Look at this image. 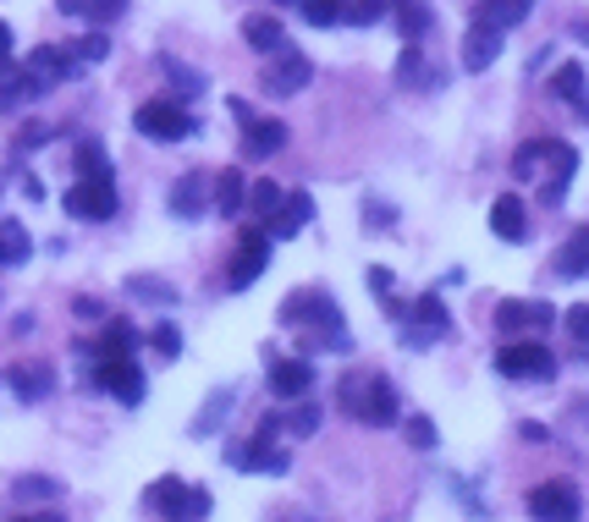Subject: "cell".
Listing matches in <instances>:
<instances>
[{"mask_svg": "<svg viewBox=\"0 0 589 522\" xmlns=\"http://www.w3.org/2000/svg\"><path fill=\"white\" fill-rule=\"evenodd\" d=\"M336 396H342V407H348L359 423H369V429L397 423V385H391L386 374H375V369L348 374L342 385H336Z\"/></svg>", "mask_w": 589, "mask_h": 522, "instance_id": "1", "label": "cell"}, {"mask_svg": "<svg viewBox=\"0 0 589 522\" xmlns=\"http://www.w3.org/2000/svg\"><path fill=\"white\" fill-rule=\"evenodd\" d=\"M281 324H303V330H314L319 346H348V324H342V314H336L330 292H319V287L292 292V297L281 303Z\"/></svg>", "mask_w": 589, "mask_h": 522, "instance_id": "2", "label": "cell"}, {"mask_svg": "<svg viewBox=\"0 0 589 522\" xmlns=\"http://www.w3.org/2000/svg\"><path fill=\"white\" fill-rule=\"evenodd\" d=\"M276 434H281V418L265 412L260 434H254V441H237V446L226 451V462H231L237 473H287L292 457H287V446H276Z\"/></svg>", "mask_w": 589, "mask_h": 522, "instance_id": "3", "label": "cell"}, {"mask_svg": "<svg viewBox=\"0 0 589 522\" xmlns=\"http://www.w3.org/2000/svg\"><path fill=\"white\" fill-rule=\"evenodd\" d=\"M496 374L501 380H529V385H546V380H556V353L546 341H507L496 353Z\"/></svg>", "mask_w": 589, "mask_h": 522, "instance_id": "4", "label": "cell"}, {"mask_svg": "<svg viewBox=\"0 0 589 522\" xmlns=\"http://www.w3.org/2000/svg\"><path fill=\"white\" fill-rule=\"evenodd\" d=\"M133 127H138L143 138H154V143H183V138L199 132V122H193V111H188L183 100H143V105L133 111Z\"/></svg>", "mask_w": 589, "mask_h": 522, "instance_id": "5", "label": "cell"}, {"mask_svg": "<svg viewBox=\"0 0 589 522\" xmlns=\"http://www.w3.org/2000/svg\"><path fill=\"white\" fill-rule=\"evenodd\" d=\"M271 265V231L254 220V226H242L237 231V253H231V265H226V287L242 292V287H254Z\"/></svg>", "mask_w": 589, "mask_h": 522, "instance_id": "6", "label": "cell"}, {"mask_svg": "<svg viewBox=\"0 0 589 522\" xmlns=\"http://www.w3.org/2000/svg\"><path fill=\"white\" fill-rule=\"evenodd\" d=\"M391 319L408 330V341H413V346H430V341H441V335L452 330V319H447V303H441L436 292L413 297L408 308H391Z\"/></svg>", "mask_w": 589, "mask_h": 522, "instance_id": "7", "label": "cell"}, {"mask_svg": "<svg viewBox=\"0 0 589 522\" xmlns=\"http://www.w3.org/2000/svg\"><path fill=\"white\" fill-rule=\"evenodd\" d=\"M149 506H154V511H165L172 522H199V517H210V489L183 484V479L165 473V479L149 489Z\"/></svg>", "mask_w": 589, "mask_h": 522, "instance_id": "8", "label": "cell"}, {"mask_svg": "<svg viewBox=\"0 0 589 522\" xmlns=\"http://www.w3.org/2000/svg\"><path fill=\"white\" fill-rule=\"evenodd\" d=\"M551 324H556V308L540 303V297H501L496 303V330L507 341H518L529 330H551Z\"/></svg>", "mask_w": 589, "mask_h": 522, "instance_id": "9", "label": "cell"}, {"mask_svg": "<svg viewBox=\"0 0 589 522\" xmlns=\"http://www.w3.org/2000/svg\"><path fill=\"white\" fill-rule=\"evenodd\" d=\"M578 511H584V500H578V484H567V479H546L529 489L535 522H578Z\"/></svg>", "mask_w": 589, "mask_h": 522, "instance_id": "10", "label": "cell"}, {"mask_svg": "<svg viewBox=\"0 0 589 522\" xmlns=\"http://www.w3.org/2000/svg\"><path fill=\"white\" fill-rule=\"evenodd\" d=\"M309 82H314V61H309V55H298L292 44L271 55V66H265V94L292 100L298 89H309Z\"/></svg>", "mask_w": 589, "mask_h": 522, "instance_id": "11", "label": "cell"}, {"mask_svg": "<svg viewBox=\"0 0 589 522\" xmlns=\"http://www.w3.org/2000/svg\"><path fill=\"white\" fill-rule=\"evenodd\" d=\"M66 215L72 220H111L116 215V182L105 177H77L66 193Z\"/></svg>", "mask_w": 589, "mask_h": 522, "instance_id": "12", "label": "cell"}, {"mask_svg": "<svg viewBox=\"0 0 589 522\" xmlns=\"http://www.w3.org/2000/svg\"><path fill=\"white\" fill-rule=\"evenodd\" d=\"M95 385L111 391L122 407L143 402V369H138V358H95Z\"/></svg>", "mask_w": 589, "mask_h": 522, "instance_id": "13", "label": "cell"}, {"mask_svg": "<svg viewBox=\"0 0 589 522\" xmlns=\"http://www.w3.org/2000/svg\"><path fill=\"white\" fill-rule=\"evenodd\" d=\"M281 149H287V122H276V116H248L242 122V154L248 160H271Z\"/></svg>", "mask_w": 589, "mask_h": 522, "instance_id": "14", "label": "cell"}, {"mask_svg": "<svg viewBox=\"0 0 589 522\" xmlns=\"http://www.w3.org/2000/svg\"><path fill=\"white\" fill-rule=\"evenodd\" d=\"M28 72L45 82V89H50V82H66V77H77L83 72V61L66 50V44H34V55H28Z\"/></svg>", "mask_w": 589, "mask_h": 522, "instance_id": "15", "label": "cell"}, {"mask_svg": "<svg viewBox=\"0 0 589 522\" xmlns=\"http://www.w3.org/2000/svg\"><path fill=\"white\" fill-rule=\"evenodd\" d=\"M314 385V364L309 358H271V391L281 402H303Z\"/></svg>", "mask_w": 589, "mask_h": 522, "instance_id": "16", "label": "cell"}, {"mask_svg": "<svg viewBox=\"0 0 589 522\" xmlns=\"http://www.w3.org/2000/svg\"><path fill=\"white\" fill-rule=\"evenodd\" d=\"M210 188H215V177H210V170H188V177L172 188V215H183V220H199V215L210 209Z\"/></svg>", "mask_w": 589, "mask_h": 522, "instance_id": "17", "label": "cell"}, {"mask_svg": "<svg viewBox=\"0 0 589 522\" xmlns=\"http://www.w3.org/2000/svg\"><path fill=\"white\" fill-rule=\"evenodd\" d=\"M490 231H496L501 242H524V237H529V209H524L518 193H501V199L490 204Z\"/></svg>", "mask_w": 589, "mask_h": 522, "instance_id": "18", "label": "cell"}, {"mask_svg": "<svg viewBox=\"0 0 589 522\" xmlns=\"http://www.w3.org/2000/svg\"><path fill=\"white\" fill-rule=\"evenodd\" d=\"M524 17H529V0H479L474 7V28H485V34H507Z\"/></svg>", "mask_w": 589, "mask_h": 522, "instance_id": "19", "label": "cell"}, {"mask_svg": "<svg viewBox=\"0 0 589 522\" xmlns=\"http://www.w3.org/2000/svg\"><path fill=\"white\" fill-rule=\"evenodd\" d=\"M551 270H556L562 281H589V226H578V231L556 247Z\"/></svg>", "mask_w": 589, "mask_h": 522, "instance_id": "20", "label": "cell"}, {"mask_svg": "<svg viewBox=\"0 0 589 522\" xmlns=\"http://www.w3.org/2000/svg\"><path fill=\"white\" fill-rule=\"evenodd\" d=\"M309 220H314V199H309V193H287L281 209L265 220V231H271V237H298Z\"/></svg>", "mask_w": 589, "mask_h": 522, "instance_id": "21", "label": "cell"}, {"mask_svg": "<svg viewBox=\"0 0 589 522\" xmlns=\"http://www.w3.org/2000/svg\"><path fill=\"white\" fill-rule=\"evenodd\" d=\"M551 94L567 100V105L589 122V94H584V66H578V61H562V66L551 72Z\"/></svg>", "mask_w": 589, "mask_h": 522, "instance_id": "22", "label": "cell"}, {"mask_svg": "<svg viewBox=\"0 0 589 522\" xmlns=\"http://www.w3.org/2000/svg\"><path fill=\"white\" fill-rule=\"evenodd\" d=\"M496 55H501V34H485V28L468 23V34H463V66L485 72V66H496Z\"/></svg>", "mask_w": 589, "mask_h": 522, "instance_id": "23", "label": "cell"}, {"mask_svg": "<svg viewBox=\"0 0 589 522\" xmlns=\"http://www.w3.org/2000/svg\"><path fill=\"white\" fill-rule=\"evenodd\" d=\"M391 23H397V34H402L408 44H418V39L430 34V7H425V0H397V7H391Z\"/></svg>", "mask_w": 589, "mask_h": 522, "instance_id": "24", "label": "cell"}, {"mask_svg": "<svg viewBox=\"0 0 589 522\" xmlns=\"http://www.w3.org/2000/svg\"><path fill=\"white\" fill-rule=\"evenodd\" d=\"M50 385H55V374H50L45 364H17V369H12V391H17L23 402H45Z\"/></svg>", "mask_w": 589, "mask_h": 522, "instance_id": "25", "label": "cell"}, {"mask_svg": "<svg viewBox=\"0 0 589 522\" xmlns=\"http://www.w3.org/2000/svg\"><path fill=\"white\" fill-rule=\"evenodd\" d=\"M143 335L127 324V319H111L105 324V335H100V346H95V358H133V346H138Z\"/></svg>", "mask_w": 589, "mask_h": 522, "instance_id": "26", "label": "cell"}, {"mask_svg": "<svg viewBox=\"0 0 589 522\" xmlns=\"http://www.w3.org/2000/svg\"><path fill=\"white\" fill-rule=\"evenodd\" d=\"M242 39L254 44L260 55H276V50H287V34H281V23H276V17H248V23H242Z\"/></svg>", "mask_w": 589, "mask_h": 522, "instance_id": "27", "label": "cell"}, {"mask_svg": "<svg viewBox=\"0 0 589 522\" xmlns=\"http://www.w3.org/2000/svg\"><path fill=\"white\" fill-rule=\"evenodd\" d=\"M242 193H248V182H242V170L231 165V170H221V177H215V188H210V204H215L221 215H237V209H242Z\"/></svg>", "mask_w": 589, "mask_h": 522, "instance_id": "28", "label": "cell"}, {"mask_svg": "<svg viewBox=\"0 0 589 522\" xmlns=\"http://www.w3.org/2000/svg\"><path fill=\"white\" fill-rule=\"evenodd\" d=\"M330 7H336V23H359V28H369V23H380L386 0H330Z\"/></svg>", "mask_w": 589, "mask_h": 522, "instance_id": "29", "label": "cell"}, {"mask_svg": "<svg viewBox=\"0 0 589 522\" xmlns=\"http://www.w3.org/2000/svg\"><path fill=\"white\" fill-rule=\"evenodd\" d=\"M77 177H105V182H116V170H111V160H105V149L95 138L77 143Z\"/></svg>", "mask_w": 589, "mask_h": 522, "instance_id": "30", "label": "cell"}, {"mask_svg": "<svg viewBox=\"0 0 589 522\" xmlns=\"http://www.w3.org/2000/svg\"><path fill=\"white\" fill-rule=\"evenodd\" d=\"M28 258V231L17 220H0V265H23Z\"/></svg>", "mask_w": 589, "mask_h": 522, "instance_id": "31", "label": "cell"}, {"mask_svg": "<svg viewBox=\"0 0 589 522\" xmlns=\"http://www.w3.org/2000/svg\"><path fill=\"white\" fill-rule=\"evenodd\" d=\"M127 292L143 297V303H160V308H172V303H177V287H172V281H154V276H133Z\"/></svg>", "mask_w": 589, "mask_h": 522, "instance_id": "32", "label": "cell"}, {"mask_svg": "<svg viewBox=\"0 0 589 522\" xmlns=\"http://www.w3.org/2000/svg\"><path fill=\"white\" fill-rule=\"evenodd\" d=\"M242 199H248V209H254V215H260V226H265V220L281 209V199H287V193H281L276 182H254V188H248Z\"/></svg>", "mask_w": 589, "mask_h": 522, "instance_id": "33", "label": "cell"}, {"mask_svg": "<svg viewBox=\"0 0 589 522\" xmlns=\"http://www.w3.org/2000/svg\"><path fill=\"white\" fill-rule=\"evenodd\" d=\"M12 495H23V500H55V495H61V479H45V473H23V479L12 484Z\"/></svg>", "mask_w": 589, "mask_h": 522, "instance_id": "34", "label": "cell"}, {"mask_svg": "<svg viewBox=\"0 0 589 522\" xmlns=\"http://www.w3.org/2000/svg\"><path fill=\"white\" fill-rule=\"evenodd\" d=\"M149 346H154V353H160V358H165V364H172V358H177V353H183V330H177V324H172V319H160V324H154V330H149Z\"/></svg>", "mask_w": 589, "mask_h": 522, "instance_id": "35", "label": "cell"}, {"mask_svg": "<svg viewBox=\"0 0 589 522\" xmlns=\"http://www.w3.org/2000/svg\"><path fill=\"white\" fill-rule=\"evenodd\" d=\"M160 66H165V77H172V82H177V89H183L177 100H193V94H204V77H199V72H188L183 61H172V55H165Z\"/></svg>", "mask_w": 589, "mask_h": 522, "instance_id": "36", "label": "cell"}, {"mask_svg": "<svg viewBox=\"0 0 589 522\" xmlns=\"http://www.w3.org/2000/svg\"><path fill=\"white\" fill-rule=\"evenodd\" d=\"M402 82H425V89L441 82L436 72H425V50H418V44H402Z\"/></svg>", "mask_w": 589, "mask_h": 522, "instance_id": "37", "label": "cell"}, {"mask_svg": "<svg viewBox=\"0 0 589 522\" xmlns=\"http://www.w3.org/2000/svg\"><path fill=\"white\" fill-rule=\"evenodd\" d=\"M66 50H72L83 66H95V61H105V55H111V39H105V34H89V39H77V44H66Z\"/></svg>", "mask_w": 589, "mask_h": 522, "instance_id": "38", "label": "cell"}, {"mask_svg": "<svg viewBox=\"0 0 589 522\" xmlns=\"http://www.w3.org/2000/svg\"><path fill=\"white\" fill-rule=\"evenodd\" d=\"M562 324H567V335H573L578 346H589V303H573V308H562Z\"/></svg>", "mask_w": 589, "mask_h": 522, "instance_id": "39", "label": "cell"}, {"mask_svg": "<svg viewBox=\"0 0 589 522\" xmlns=\"http://www.w3.org/2000/svg\"><path fill=\"white\" fill-rule=\"evenodd\" d=\"M226 407H231V391H221V396H215V407H204V412L193 418V434H210V429H221Z\"/></svg>", "mask_w": 589, "mask_h": 522, "instance_id": "40", "label": "cell"}, {"mask_svg": "<svg viewBox=\"0 0 589 522\" xmlns=\"http://www.w3.org/2000/svg\"><path fill=\"white\" fill-rule=\"evenodd\" d=\"M408 446L413 451H430L436 446V423L430 418H408Z\"/></svg>", "mask_w": 589, "mask_h": 522, "instance_id": "41", "label": "cell"}, {"mask_svg": "<svg viewBox=\"0 0 589 522\" xmlns=\"http://www.w3.org/2000/svg\"><path fill=\"white\" fill-rule=\"evenodd\" d=\"M287 429H292V434H314V429H319V407H292Z\"/></svg>", "mask_w": 589, "mask_h": 522, "instance_id": "42", "label": "cell"}, {"mask_svg": "<svg viewBox=\"0 0 589 522\" xmlns=\"http://www.w3.org/2000/svg\"><path fill=\"white\" fill-rule=\"evenodd\" d=\"M303 17H309L314 28H330V23H336V7H330V0H303Z\"/></svg>", "mask_w": 589, "mask_h": 522, "instance_id": "43", "label": "cell"}, {"mask_svg": "<svg viewBox=\"0 0 589 522\" xmlns=\"http://www.w3.org/2000/svg\"><path fill=\"white\" fill-rule=\"evenodd\" d=\"M122 7H127V0H89V7H83V17L111 23V17H122Z\"/></svg>", "mask_w": 589, "mask_h": 522, "instance_id": "44", "label": "cell"}, {"mask_svg": "<svg viewBox=\"0 0 589 522\" xmlns=\"http://www.w3.org/2000/svg\"><path fill=\"white\" fill-rule=\"evenodd\" d=\"M45 138H50V132H45V127L34 122V127H23V132H17V149H39Z\"/></svg>", "mask_w": 589, "mask_h": 522, "instance_id": "45", "label": "cell"}, {"mask_svg": "<svg viewBox=\"0 0 589 522\" xmlns=\"http://www.w3.org/2000/svg\"><path fill=\"white\" fill-rule=\"evenodd\" d=\"M369 292L391 303V276H386V270H369Z\"/></svg>", "mask_w": 589, "mask_h": 522, "instance_id": "46", "label": "cell"}, {"mask_svg": "<svg viewBox=\"0 0 589 522\" xmlns=\"http://www.w3.org/2000/svg\"><path fill=\"white\" fill-rule=\"evenodd\" d=\"M72 314H77V319H100V303H95V297H77Z\"/></svg>", "mask_w": 589, "mask_h": 522, "instance_id": "47", "label": "cell"}, {"mask_svg": "<svg viewBox=\"0 0 589 522\" xmlns=\"http://www.w3.org/2000/svg\"><path fill=\"white\" fill-rule=\"evenodd\" d=\"M83 7H89V0H55V12H66V17H83Z\"/></svg>", "mask_w": 589, "mask_h": 522, "instance_id": "48", "label": "cell"}, {"mask_svg": "<svg viewBox=\"0 0 589 522\" xmlns=\"http://www.w3.org/2000/svg\"><path fill=\"white\" fill-rule=\"evenodd\" d=\"M0 61H12V23H0Z\"/></svg>", "mask_w": 589, "mask_h": 522, "instance_id": "49", "label": "cell"}, {"mask_svg": "<svg viewBox=\"0 0 589 522\" xmlns=\"http://www.w3.org/2000/svg\"><path fill=\"white\" fill-rule=\"evenodd\" d=\"M17 522H66V517H55V511H50V517H17Z\"/></svg>", "mask_w": 589, "mask_h": 522, "instance_id": "50", "label": "cell"}]
</instances>
